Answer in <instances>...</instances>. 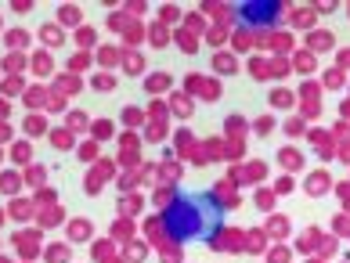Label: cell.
I'll list each match as a JSON object with an SVG mask.
<instances>
[{
    "mask_svg": "<svg viewBox=\"0 0 350 263\" xmlns=\"http://www.w3.org/2000/svg\"><path fill=\"white\" fill-rule=\"evenodd\" d=\"M220 227V209L209 195H191V198H177V206L166 213V231L177 242L184 238H206L209 231Z\"/></svg>",
    "mask_w": 350,
    "mask_h": 263,
    "instance_id": "cell-1",
    "label": "cell"
},
{
    "mask_svg": "<svg viewBox=\"0 0 350 263\" xmlns=\"http://www.w3.org/2000/svg\"><path fill=\"white\" fill-rule=\"evenodd\" d=\"M235 15L242 18L246 25H264V22H278L282 4H238Z\"/></svg>",
    "mask_w": 350,
    "mask_h": 263,
    "instance_id": "cell-2",
    "label": "cell"
},
{
    "mask_svg": "<svg viewBox=\"0 0 350 263\" xmlns=\"http://www.w3.org/2000/svg\"><path fill=\"white\" fill-rule=\"evenodd\" d=\"M47 260H51V263H65V260H69V245H51V249H47Z\"/></svg>",
    "mask_w": 350,
    "mask_h": 263,
    "instance_id": "cell-3",
    "label": "cell"
},
{
    "mask_svg": "<svg viewBox=\"0 0 350 263\" xmlns=\"http://www.w3.org/2000/svg\"><path fill=\"white\" fill-rule=\"evenodd\" d=\"M51 144H54V148H72V137H69L65 130H54L51 133Z\"/></svg>",
    "mask_w": 350,
    "mask_h": 263,
    "instance_id": "cell-4",
    "label": "cell"
},
{
    "mask_svg": "<svg viewBox=\"0 0 350 263\" xmlns=\"http://www.w3.org/2000/svg\"><path fill=\"white\" fill-rule=\"evenodd\" d=\"M166 83H170V76H166V72H155V76H148V87H152V90H163Z\"/></svg>",
    "mask_w": 350,
    "mask_h": 263,
    "instance_id": "cell-5",
    "label": "cell"
},
{
    "mask_svg": "<svg viewBox=\"0 0 350 263\" xmlns=\"http://www.w3.org/2000/svg\"><path fill=\"white\" fill-rule=\"evenodd\" d=\"M43 130V119L40 115H29V119H25V133H40Z\"/></svg>",
    "mask_w": 350,
    "mask_h": 263,
    "instance_id": "cell-6",
    "label": "cell"
},
{
    "mask_svg": "<svg viewBox=\"0 0 350 263\" xmlns=\"http://www.w3.org/2000/svg\"><path fill=\"white\" fill-rule=\"evenodd\" d=\"M94 133H98V137H108V133H112V123H98Z\"/></svg>",
    "mask_w": 350,
    "mask_h": 263,
    "instance_id": "cell-7",
    "label": "cell"
},
{
    "mask_svg": "<svg viewBox=\"0 0 350 263\" xmlns=\"http://www.w3.org/2000/svg\"><path fill=\"white\" fill-rule=\"evenodd\" d=\"M87 234V220H76V227H72V238H83Z\"/></svg>",
    "mask_w": 350,
    "mask_h": 263,
    "instance_id": "cell-8",
    "label": "cell"
},
{
    "mask_svg": "<svg viewBox=\"0 0 350 263\" xmlns=\"http://www.w3.org/2000/svg\"><path fill=\"white\" fill-rule=\"evenodd\" d=\"M94 87H98V90H108V87H112V76H98Z\"/></svg>",
    "mask_w": 350,
    "mask_h": 263,
    "instance_id": "cell-9",
    "label": "cell"
},
{
    "mask_svg": "<svg viewBox=\"0 0 350 263\" xmlns=\"http://www.w3.org/2000/svg\"><path fill=\"white\" fill-rule=\"evenodd\" d=\"M62 18H65V22L72 25V22H76V18H80V15H76V11H72V7H65V11H62Z\"/></svg>",
    "mask_w": 350,
    "mask_h": 263,
    "instance_id": "cell-10",
    "label": "cell"
},
{
    "mask_svg": "<svg viewBox=\"0 0 350 263\" xmlns=\"http://www.w3.org/2000/svg\"><path fill=\"white\" fill-rule=\"evenodd\" d=\"M11 137V130H7V126H0V141H7Z\"/></svg>",
    "mask_w": 350,
    "mask_h": 263,
    "instance_id": "cell-11",
    "label": "cell"
},
{
    "mask_svg": "<svg viewBox=\"0 0 350 263\" xmlns=\"http://www.w3.org/2000/svg\"><path fill=\"white\" fill-rule=\"evenodd\" d=\"M0 115H7V101H0Z\"/></svg>",
    "mask_w": 350,
    "mask_h": 263,
    "instance_id": "cell-12",
    "label": "cell"
}]
</instances>
